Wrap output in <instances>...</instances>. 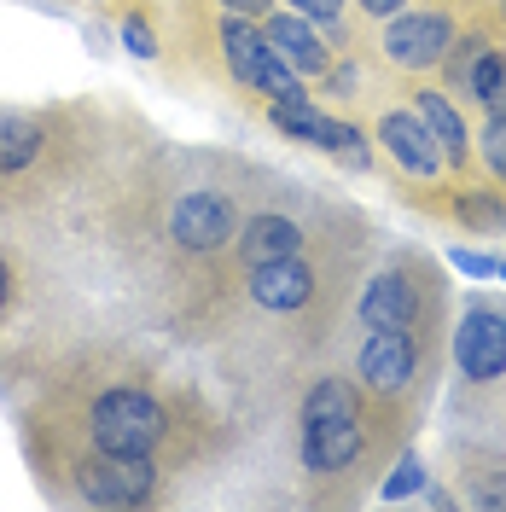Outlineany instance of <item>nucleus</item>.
Wrapping results in <instances>:
<instances>
[{"mask_svg": "<svg viewBox=\"0 0 506 512\" xmlns=\"http://www.w3.org/2000/svg\"><path fill=\"white\" fill-rule=\"evenodd\" d=\"M367 443L361 431V396L349 379H315L303 396V466L309 472H344Z\"/></svg>", "mask_w": 506, "mask_h": 512, "instance_id": "nucleus-1", "label": "nucleus"}, {"mask_svg": "<svg viewBox=\"0 0 506 512\" xmlns=\"http://www.w3.org/2000/svg\"><path fill=\"white\" fill-rule=\"evenodd\" d=\"M163 408L152 390H140V384H117V390H105L94 408H88V443L99 454H152L163 443Z\"/></svg>", "mask_w": 506, "mask_h": 512, "instance_id": "nucleus-2", "label": "nucleus"}, {"mask_svg": "<svg viewBox=\"0 0 506 512\" xmlns=\"http://www.w3.org/2000/svg\"><path fill=\"white\" fill-rule=\"evenodd\" d=\"M76 489L94 507H140L158 495V466L152 454H99L94 448V460L76 466Z\"/></svg>", "mask_w": 506, "mask_h": 512, "instance_id": "nucleus-3", "label": "nucleus"}, {"mask_svg": "<svg viewBox=\"0 0 506 512\" xmlns=\"http://www.w3.org/2000/svg\"><path fill=\"white\" fill-rule=\"evenodd\" d=\"M454 367L472 384H495L506 373V309L472 303L454 326Z\"/></svg>", "mask_w": 506, "mask_h": 512, "instance_id": "nucleus-4", "label": "nucleus"}, {"mask_svg": "<svg viewBox=\"0 0 506 512\" xmlns=\"http://www.w3.org/2000/svg\"><path fill=\"white\" fill-rule=\"evenodd\" d=\"M448 47H454V18H443V12H408L402 6L384 30V53L402 70H431V64L448 59Z\"/></svg>", "mask_w": 506, "mask_h": 512, "instance_id": "nucleus-5", "label": "nucleus"}, {"mask_svg": "<svg viewBox=\"0 0 506 512\" xmlns=\"http://www.w3.org/2000/svg\"><path fill=\"white\" fill-rule=\"evenodd\" d=\"M413 373H419V344H413L408 332H367V344L355 350V379L367 384V390H379V396H396V390H408Z\"/></svg>", "mask_w": 506, "mask_h": 512, "instance_id": "nucleus-6", "label": "nucleus"}, {"mask_svg": "<svg viewBox=\"0 0 506 512\" xmlns=\"http://www.w3.org/2000/svg\"><path fill=\"white\" fill-rule=\"evenodd\" d=\"M233 227H239V216H233V198H222V192H187L169 210V239L181 251H216L233 239Z\"/></svg>", "mask_w": 506, "mask_h": 512, "instance_id": "nucleus-7", "label": "nucleus"}, {"mask_svg": "<svg viewBox=\"0 0 506 512\" xmlns=\"http://www.w3.org/2000/svg\"><path fill=\"white\" fill-rule=\"evenodd\" d=\"M379 146L396 158V169L402 175H413V181H431L437 169H443V146H437V134L425 128V117L419 111H390L379 123Z\"/></svg>", "mask_w": 506, "mask_h": 512, "instance_id": "nucleus-8", "label": "nucleus"}, {"mask_svg": "<svg viewBox=\"0 0 506 512\" xmlns=\"http://www.w3.org/2000/svg\"><path fill=\"white\" fill-rule=\"evenodd\" d=\"M361 320H367V332H379V326H390V332H413V320H419V286H413L402 268H384V274H373L367 286H361Z\"/></svg>", "mask_w": 506, "mask_h": 512, "instance_id": "nucleus-9", "label": "nucleus"}, {"mask_svg": "<svg viewBox=\"0 0 506 512\" xmlns=\"http://www.w3.org/2000/svg\"><path fill=\"white\" fill-rule=\"evenodd\" d=\"M443 76H448V94L477 99V105H483V94H489V88L506 76V53H495L483 35H466L460 47H448Z\"/></svg>", "mask_w": 506, "mask_h": 512, "instance_id": "nucleus-10", "label": "nucleus"}, {"mask_svg": "<svg viewBox=\"0 0 506 512\" xmlns=\"http://www.w3.org/2000/svg\"><path fill=\"white\" fill-rule=\"evenodd\" d=\"M251 297L262 309H274V315H291V309H303V303L315 297V268H309L303 256L262 262V268H251Z\"/></svg>", "mask_w": 506, "mask_h": 512, "instance_id": "nucleus-11", "label": "nucleus"}, {"mask_svg": "<svg viewBox=\"0 0 506 512\" xmlns=\"http://www.w3.org/2000/svg\"><path fill=\"white\" fill-rule=\"evenodd\" d=\"M268 41H274V53H280L297 76H326L332 70V53H326V41H320V30L303 18V12H274L268 24Z\"/></svg>", "mask_w": 506, "mask_h": 512, "instance_id": "nucleus-12", "label": "nucleus"}, {"mask_svg": "<svg viewBox=\"0 0 506 512\" xmlns=\"http://www.w3.org/2000/svg\"><path fill=\"white\" fill-rule=\"evenodd\" d=\"M222 53H227V64H233V76H239L245 88H256V82H262V70L274 64V41H268V30H262L256 18L227 12V18H222Z\"/></svg>", "mask_w": 506, "mask_h": 512, "instance_id": "nucleus-13", "label": "nucleus"}, {"mask_svg": "<svg viewBox=\"0 0 506 512\" xmlns=\"http://www.w3.org/2000/svg\"><path fill=\"white\" fill-rule=\"evenodd\" d=\"M303 251V227L291 222V216H274V210H262L251 222L239 227V256H245V268H262V262H280V256H297Z\"/></svg>", "mask_w": 506, "mask_h": 512, "instance_id": "nucleus-14", "label": "nucleus"}, {"mask_svg": "<svg viewBox=\"0 0 506 512\" xmlns=\"http://www.w3.org/2000/svg\"><path fill=\"white\" fill-rule=\"evenodd\" d=\"M413 99H419L413 111H419V117H425V128L437 134V146H443V158L454 163V169H460V163L472 158V134H466V117L454 111V99H448L443 88H425V94H413Z\"/></svg>", "mask_w": 506, "mask_h": 512, "instance_id": "nucleus-15", "label": "nucleus"}, {"mask_svg": "<svg viewBox=\"0 0 506 512\" xmlns=\"http://www.w3.org/2000/svg\"><path fill=\"white\" fill-rule=\"evenodd\" d=\"M41 146H47L41 117H30V111H0V175L30 169L41 158Z\"/></svg>", "mask_w": 506, "mask_h": 512, "instance_id": "nucleus-16", "label": "nucleus"}, {"mask_svg": "<svg viewBox=\"0 0 506 512\" xmlns=\"http://www.w3.org/2000/svg\"><path fill=\"white\" fill-rule=\"evenodd\" d=\"M315 146L326 152V158H338L344 169H367V163H373V146H367V134H361L355 123H344V117H320Z\"/></svg>", "mask_w": 506, "mask_h": 512, "instance_id": "nucleus-17", "label": "nucleus"}, {"mask_svg": "<svg viewBox=\"0 0 506 512\" xmlns=\"http://www.w3.org/2000/svg\"><path fill=\"white\" fill-rule=\"evenodd\" d=\"M320 117H326V111H320L309 94H285V99L268 105V123L280 128V134H291V140H309V146H315V134H320Z\"/></svg>", "mask_w": 506, "mask_h": 512, "instance_id": "nucleus-18", "label": "nucleus"}, {"mask_svg": "<svg viewBox=\"0 0 506 512\" xmlns=\"http://www.w3.org/2000/svg\"><path fill=\"white\" fill-rule=\"evenodd\" d=\"M454 216L477 233H501L506 227V192L501 187H477V192H460V204H454Z\"/></svg>", "mask_w": 506, "mask_h": 512, "instance_id": "nucleus-19", "label": "nucleus"}, {"mask_svg": "<svg viewBox=\"0 0 506 512\" xmlns=\"http://www.w3.org/2000/svg\"><path fill=\"white\" fill-rule=\"evenodd\" d=\"M419 489H425V460H419V454H402V460H396V472L379 483L384 501H408V495H419Z\"/></svg>", "mask_w": 506, "mask_h": 512, "instance_id": "nucleus-20", "label": "nucleus"}, {"mask_svg": "<svg viewBox=\"0 0 506 512\" xmlns=\"http://www.w3.org/2000/svg\"><path fill=\"white\" fill-rule=\"evenodd\" d=\"M123 47L134 53V59H158V35H152V24H146L140 12L123 18Z\"/></svg>", "mask_w": 506, "mask_h": 512, "instance_id": "nucleus-21", "label": "nucleus"}, {"mask_svg": "<svg viewBox=\"0 0 506 512\" xmlns=\"http://www.w3.org/2000/svg\"><path fill=\"white\" fill-rule=\"evenodd\" d=\"M483 163L495 181H506V117H489V128H483Z\"/></svg>", "mask_w": 506, "mask_h": 512, "instance_id": "nucleus-22", "label": "nucleus"}, {"mask_svg": "<svg viewBox=\"0 0 506 512\" xmlns=\"http://www.w3.org/2000/svg\"><path fill=\"white\" fill-rule=\"evenodd\" d=\"M448 262H454L466 280H495V274H501V256H483V251H454Z\"/></svg>", "mask_w": 506, "mask_h": 512, "instance_id": "nucleus-23", "label": "nucleus"}, {"mask_svg": "<svg viewBox=\"0 0 506 512\" xmlns=\"http://www.w3.org/2000/svg\"><path fill=\"white\" fill-rule=\"evenodd\" d=\"M285 6H297L309 24H332V18L344 12V0H285Z\"/></svg>", "mask_w": 506, "mask_h": 512, "instance_id": "nucleus-24", "label": "nucleus"}, {"mask_svg": "<svg viewBox=\"0 0 506 512\" xmlns=\"http://www.w3.org/2000/svg\"><path fill=\"white\" fill-rule=\"evenodd\" d=\"M355 6H361L367 18H396V12H402L408 0H355Z\"/></svg>", "mask_w": 506, "mask_h": 512, "instance_id": "nucleus-25", "label": "nucleus"}, {"mask_svg": "<svg viewBox=\"0 0 506 512\" xmlns=\"http://www.w3.org/2000/svg\"><path fill=\"white\" fill-rule=\"evenodd\" d=\"M227 12H245V18H268V0H216Z\"/></svg>", "mask_w": 506, "mask_h": 512, "instance_id": "nucleus-26", "label": "nucleus"}, {"mask_svg": "<svg viewBox=\"0 0 506 512\" xmlns=\"http://www.w3.org/2000/svg\"><path fill=\"white\" fill-rule=\"evenodd\" d=\"M483 111H489V117H506V76L489 88V94H483Z\"/></svg>", "mask_w": 506, "mask_h": 512, "instance_id": "nucleus-27", "label": "nucleus"}, {"mask_svg": "<svg viewBox=\"0 0 506 512\" xmlns=\"http://www.w3.org/2000/svg\"><path fill=\"white\" fill-rule=\"evenodd\" d=\"M12 291H18V280H12V262L0 256V315H6V303H12Z\"/></svg>", "mask_w": 506, "mask_h": 512, "instance_id": "nucleus-28", "label": "nucleus"}, {"mask_svg": "<svg viewBox=\"0 0 506 512\" xmlns=\"http://www.w3.org/2000/svg\"><path fill=\"white\" fill-rule=\"evenodd\" d=\"M501 280H506V256H501Z\"/></svg>", "mask_w": 506, "mask_h": 512, "instance_id": "nucleus-29", "label": "nucleus"}, {"mask_svg": "<svg viewBox=\"0 0 506 512\" xmlns=\"http://www.w3.org/2000/svg\"><path fill=\"white\" fill-rule=\"evenodd\" d=\"M501 18H506V0H501Z\"/></svg>", "mask_w": 506, "mask_h": 512, "instance_id": "nucleus-30", "label": "nucleus"}]
</instances>
